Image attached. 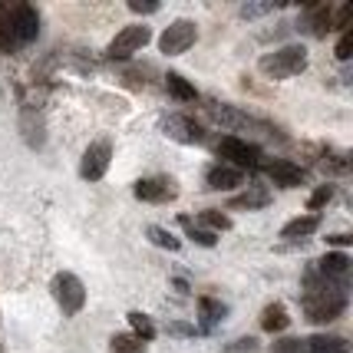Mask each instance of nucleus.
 <instances>
[{"label": "nucleus", "instance_id": "1", "mask_svg": "<svg viewBox=\"0 0 353 353\" xmlns=\"http://www.w3.org/2000/svg\"><path fill=\"white\" fill-rule=\"evenodd\" d=\"M258 70L271 79H291V77H297V73L307 70V50L297 46V43L281 46L274 53H264L261 60H258Z\"/></svg>", "mask_w": 353, "mask_h": 353}, {"label": "nucleus", "instance_id": "2", "mask_svg": "<svg viewBox=\"0 0 353 353\" xmlns=\"http://www.w3.org/2000/svg\"><path fill=\"white\" fill-rule=\"evenodd\" d=\"M304 307H307V321L323 323V321H337L340 310L347 307V294L343 288H310L304 297Z\"/></svg>", "mask_w": 353, "mask_h": 353}, {"label": "nucleus", "instance_id": "3", "mask_svg": "<svg viewBox=\"0 0 353 353\" xmlns=\"http://www.w3.org/2000/svg\"><path fill=\"white\" fill-rule=\"evenodd\" d=\"M218 155L221 159H228L231 169H254V165H261V149L254 145V142H245V139L238 136H225L218 142Z\"/></svg>", "mask_w": 353, "mask_h": 353}, {"label": "nucleus", "instance_id": "4", "mask_svg": "<svg viewBox=\"0 0 353 353\" xmlns=\"http://www.w3.org/2000/svg\"><path fill=\"white\" fill-rule=\"evenodd\" d=\"M53 297L63 307V314H79L83 304H86V288H83V281L77 274L63 271V274L53 277Z\"/></svg>", "mask_w": 353, "mask_h": 353}, {"label": "nucleus", "instance_id": "5", "mask_svg": "<svg viewBox=\"0 0 353 353\" xmlns=\"http://www.w3.org/2000/svg\"><path fill=\"white\" fill-rule=\"evenodd\" d=\"M149 40H152V30H149V27H142V23L125 27V30H119L116 33V40L109 43V57H112V60H125V57L139 53Z\"/></svg>", "mask_w": 353, "mask_h": 353}, {"label": "nucleus", "instance_id": "6", "mask_svg": "<svg viewBox=\"0 0 353 353\" xmlns=\"http://www.w3.org/2000/svg\"><path fill=\"white\" fill-rule=\"evenodd\" d=\"M195 37H199V30H195L192 20H175V23H169L165 33L159 37V46H162V53L179 57V53H185L188 46L195 43Z\"/></svg>", "mask_w": 353, "mask_h": 353}, {"label": "nucleus", "instance_id": "7", "mask_svg": "<svg viewBox=\"0 0 353 353\" xmlns=\"http://www.w3.org/2000/svg\"><path fill=\"white\" fill-rule=\"evenodd\" d=\"M7 17H10V37H17L20 43L37 40V33H40V14L33 10L30 3H17Z\"/></svg>", "mask_w": 353, "mask_h": 353}, {"label": "nucleus", "instance_id": "8", "mask_svg": "<svg viewBox=\"0 0 353 353\" xmlns=\"http://www.w3.org/2000/svg\"><path fill=\"white\" fill-rule=\"evenodd\" d=\"M109 159H112V149H109V142H92L90 149L83 152V162H79V175L86 179V182H99L109 169Z\"/></svg>", "mask_w": 353, "mask_h": 353}, {"label": "nucleus", "instance_id": "9", "mask_svg": "<svg viewBox=\"0 0 353 353\" xmlns=\"http://www.w3.org/2000/svg\"><path fill=\"white\" fill-rule=\"evenodd\" d=\"M264 172H268V179H271L274 185H281V188H297V185H304V169L294 165V162H288V159L268 162Z\"/></svg>", "mask_w": 353, "mask_h": 353}, {"label": "nucleus", "instance_id": "10", "mask_svg": "<svg viewBox=\"0 0 353 353\" xmlns=\"http://www.w3.org/2000/svg\"><path fill=\"white\" fill-rule=\"evenodd\" d=\"M136 199H142V201H169V199H175L179 195V188H175V182L172 179H142V182H136Z\"/></svg>", "mask_w": 353, "mask_h": 353}, {"label": "nucleus", "instance_id": "11", "mask_svg": "<svg viewBox=\"0 0 353 353\" xmlns=\"http://www.w3.org/2000/svg\"><path fill=\"white\" fill-rule=\"evenodd\" d=\"M165 132H169L175 142H205V132H201V125L195 119H188V116H169L165 119Z\"/></svg>", "mask_w": 353, "mask_h": 353}, {"label": "nucleus", "instance_id": "12", "mask_svg": "<svg viewBox=\"0 0 353 353\" xmlns=\"http://www.w3.org/2000/svg\"><path fill=\"white\" fill-rule=\"evenodd\" d=\"M205 182H208V188H215V192H228V188L245 185V172L231 169V165H212L208 175H205Z\"/></svg>", "mask_w": 353, "mask_h": 353}, {"label": "nucleus", "instance_id": "13", "mask_svg": "<svg viewBox=\"0 0 353 353\" xmlns=\"http://www.w3.org/2000/svg\"><path fill=\"white\" fill-rule=\"evenodd\" d=\"M304 350L307 353H350V340L334 337V334H314V337L304 340Z\"/></svg>", "mask_w": 353, "mask_h": 353}, {"label": "nucleus", "instance_id": "14", "mask_svg": "<svg viewBox=\"0 0 353 353\" xmlns=\"http://www.w3.org/2000/svg\"><path fill=\"white\" fill-rule=\"evenodd\" d=\"M317 228H321V218H317V215H304V218H294V221H288V225L281 228V238H288V241H301V238L314 234Z\"/></svg>", "mask_w": 353, "mask_h": 353}, {"label": "nucleus", "instance_id": "15", "mask_svg": "<svg viewBox=\"0 0 353 353\" xmlns=\"http://www.w3.org/2000/svg\"><path fill=\"white\" fill-rule=\"evenodd\" d=\"M208 116H212L218 125H225V129H241V125H251V119H248L245 112H238L234 106H221V103L208 106Z\"/></svg>", "mask_w": 353, "mask_h": 353}, {"label": "nucleus", "instance_id": "16", "mask_svg": "<svg viewBox=\"0 0 353 353\" xmlns=\"http://www.w3.org/2000/svg\"><path fill=\"white\" fill-rule=\"evenodd\" d=\"M317 268H321V274H327V277H343L350 271V254H340V251L323 254L321 261H317Z\"/></svg>", "mask_w": 353, "mask_h": 353}, {"label": "nucleus", "instance_id": "17", "mask_svg": "<svg viewBox=\"0 0 353 353\" xmlns=\"http://www.w3.org/2000/svg\"><path fill=\"white\" fill-rule=\"evenodd\" d=\"M199 310H201V330H212V327H215L218 321H225V314H228V307L212 301V297H201Z\"/></svg>", "mask_w": 353, "mask_h": 353}, {"label": "nucleus", "instance_id": "18", "mask_svg": "<svg viewBox=\"0 0 353 353\" xmlns=\"http://www.w3.org/2000/svg\"><path fill=\"white\" fill-rule=\"evenodd\" d=\"M165 90H169L179 103H195V96H199L195 86H192L185 77H179V73H169V77H165Z\"/></svg>", "mask_w": 353, "mask_h": 353}, {"label": "nucleus", "instance_id": "19", "mask_svg": "<svg viewBox=\"0 0 353 353\" xmlns=\"http://www.w3.org/2000/svg\"><path fill=\"white\" fill-rule=\"evenodd\" d=\"M288 323H291V317H288L284 304H271V307L264 310V317H261V327L268 330V334H281Z\"/></svg>", "mask_w": 353, "mask_h": 353}, {"label": "nucleus", "instance_id": "20", "mask_svg": "<svg viewBox=\"0 0 353 353\" xmlns=\"http://www.w3.org/2000/svg\"><path fill=\"white\" fill-rule=\"evenodd\" d=\"M268 201H271V195H268L264 188H248L245 195H238V199H231V205H228V208H248V212H251V208H264Z\"/></svg>", "mask_w": 353, "mask_h": 353}, {"label": "nucleus", "instance_id": "21", "mask_svg": "<svg viewBox=\"0 0 353 353\" xmlns=\"http://www.w3.org/2000/svg\"><path fill=\"white\" fill-rule=\"evenodd\" d=\"M112 353H145V343L136 337V334H116L109 340Z\"/></svg>", "mask_w": 353, "mask_h": 353}, {"label": "nucleus", "instance_id": "22", "mask_svg": "<svg viewBox=\"0 0 353 353\" xmlns=\"http://www.w3.org/2000/svg\"><path fill=\"white\" fill-rule=\"evenodd\" d=\"M129 323H132V330H136L139 340H152V337H155V323L149 321V314H142V310H132V314H129Z\"/></svg>", "mask_w": 353, "mask_h": 353}, {"label": "nucleus", "instance_id": "23", "mask_svg": "<svg viewBox=\"0 0 353 353\" xmlns=\"http://www.w3.org/2000/svg\"><path fill=\"white\" fill-rule=\"evenodd\" d=\"M182 225H185L188 238H192L195 245H201V248H215L218 245V234H212V231H205V228H195V221H192V218H182Z\"/></svg>", "mask_w": 353, "mask_h": 353}, {"label": "nucleus", "instance_id": "24", "mask_svg": "<svg viewBox=\"0 0 353 353\" xmlns=\"http://www.w3.org/2000/svg\"><path fill=\"white\" fill-rule=\"evenodd\" d=\"M199 221H201V225H208V228H212V234H215V231H228V228H231V218L221 215V212H215V208L201 212Z\"/></svg>", "mask_w": 353, "mask_h": 353}, {"label": "nucleus", "instance_id": "25", "mask_svg": "<svg viewBox=\"0 0 353 353\" xmlns=\"http://www.w3.org/2000/svg\"><path fill=\"white\" fill-rule=\"evenodd\" d=\"M149 238H152L159 248H169V251H179V248H182V241H179V238H175L172 231L159 228V225H152V228H149Z\"/></svg>", "mask_w": 353, "mask_h": 353}, {"label": "nucleus", "instance_id": "26", "mask_svg": "<svg viewBox=\"0 0 353 353\" xmlns=\"http://www.w3.org/2000/svg\"><path fill=\"white\" fill-rule=\"evenodd\" d=\"M310 30H314V37H323V33L330 30V10H327V7H317V10H314Z\"/></svg>", "mask_w": 353, "mask_h": 353}, {"label": "nucleus", "instance_id": "27", "mask_svg": "<svg viewBox=\"0 0 353 353\" xmlns=\"http://www.w3.org/2000/svg\"><path fill=\"white\" fill-rule=\"evenodd\" d=\"M330 199H334V185H321V188H317V192L310 195L307 208H310V212H317V208H323V205H327Z\"/></svg>", "mask_w": 353, "mask_h": 353}, {"label": "nucleus", "instance_id": "28", "mask_svg": "<svg viewBox=\"0 0 353 353\" xmlns=\"http://www.w3.org/2000/svg\"><path fill=\"white\" fill-rule=\"evenodd\" d=\"M277 3H245L241 7V17H261V14H271Z\"/></svg>", "mask_w": 353, "mask_h": 353}, {"label": "nucleus", "instance_id": "29", "mask_svg": "<svg viewBox=\"0 0 353 353\" xmlns=\"http://www.w3.org/2000/svg\"><path fill=\"white\" fill-rule=\"evenodd\" d=\"M350 57H353V37L350 33H343L340 43H337V60H350Z\"/></svg>", "mask_w": 353, "mask_h": 353}, {"label": "nucleus", "instance_id": "30", "mask_svg": "<svg viewBox=\"0 0 353 353\" xmlns=\"http://www.w3.org/2000/svg\"><path fill=\"white\" fill-rule=\"evenodd\" d=\"M129 10H136V14H155L159 3L155 0H129Z\"/></svg>", "mask_w": 353, "mask_h": 353}, {"label": "nucleus", "instance_id": "31", "mask_svg": "<svg viewBox=\"0 0 353 353\" xmlns=\"http://www.w3.org/2000/svg\"><path fill=\"white\" fill-rule=\"evenodd\" d=\"M277 353H301L304 350V340H281V343H274Z\"/></svg>", "mask_w": 353, "mask_h": 353}, {"label": "nucleus", "instance_id": "32", "mask_svg": "<svg viewBox=\"0 0 353 353\" xmlns=\"http://www.w3.org/2000/svg\"><path fill=\"white\" fill-rule=\"evenodd\" d=\"M169 334H175V337H195V327H192V323L175 321V323H169Z\"/></svg>", "mask_w": 353, "mask_h": 353}, {"label": "nucleus", "instance_id": "33", "mask_svg": "<svg viewBox=\"0 0 353 353\" xmlns=\"http://www.w3.org/2000/svg\"><path fill=\"white\" fill-rule=\"evenodd\" d=\"M350 17H353V7H350V3H343V7H340V14H337V27H340V30H347Z\"/></svg>", "mask_w": 353, "mask_h": 353}, {"label": "nucleus", "instance_id": "34", "mask_svg": "<svg viewBox=\"0 0 353 353\" xmlns=\"http://www.w3.org/2000/svg\"><path fill=\"white\" fill-rule=\"evenodd\" d=\"M327 241H330V245H337V248H347V245L353 241V238H350V234H330Z\"/></svg>", "mask_w": 353, "mask_h": 353}]
</instances>
